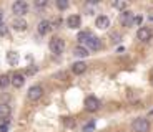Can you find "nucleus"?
I'll return each instance as SVG.
<instances>
[{"label":"nucleus","mask_w":153,"mask_h":132,"mask_svg":"<svg viewBox=\"0 0 153 132\" xmlns=\"http://www.w3.org/2000/svg\"><path fill=\"white\" fill-rule=\"evenodd\" d=\"M48 48L52 53H55V55H62L63 53V50H65V42L62 40V38H52L48 43Z\"/></svg>","instance_id":"f257e3e1"},{"label":"nucleus","mask_w":153,"mask_h":132,"mask_svg":"<svg viewBox=\"0 0 153 132\" xmlns=\"http://www.w3.org/2000/svg\"><path fill=\"white\" fill-rule=\"evenodd\" d=\"M131 129H133V132H148L150 131V122L146 121V119H143V117H138V119L133 121Z\"/></svg>","instance_id":"f03ea898"},{"label":"nucleus","mask_w":153,"mask_h":132,"mask_svg":"<svg viewBox=\"0 0 153 132\" xmlns=\"http://www.w3.org/2000/svg\"><path fill=\"white\" fill-rule=\"evenodd\" d=\"M12 12H13L17 17H23L28 12V4L23 2V0H19V2H15V4L12 5Z\"/></svg>","instance_id":"7ed1b4c3"},{"label":"nucleus","mask_w":153,"mask_h":132,"mask_svg":"<svg viewBox=\"0 0 153 132\" xmlns=\"http://www.w3.org/2000/svg\"><path fill=\"white\" fill-rule=\"evenodd\" d=\"M100 99H97L95 96H88L87 99H85V109L88 111V112H95V111L100 109Z\"/></svg>","instance_id":"20e7f679"},{"label":"nucleus","mask_w":153,"mask_h":132,"mask_svg":"<svg viewBox=\"0 0 153 132\" xmlns=\"http://www.w3.org/2000/svg\"><path fill=\"white\" fill-rule=\"evenodd\" d=\"M42 94H43L42 86H32L27 93V98L30 99V101H38V99L42 98Z\"/></svg>","instance_id":"39448f33"},{"label":"nucleus","mask_w":153,"mask_h":132,"mask_svg":"<svg viewBox=\"0 0 153 132\" xmlns=\"http://www.w3.org/2000/svg\"><path fill=\"white\" fill-rule=\"evenodd\" d=\"M152 30H150L148 26H142V28H138V31H137V36H138V40H142V42H148L150 38H152Z\"/></svg>","instance_id":"423d86ee"},{"label":"nucleus","mask_w":153,"mask_h":132,"mask_svg":"<svg viewBox=\"0 0 153 132\" xmlns=\"http://www.w3.org/2000/svg\"><path fill=\"white\" fill-rule=\"evenodd\" d=\"M12 28L17 31H23L27 28V22L22 18V17H15V18L12 20Z\"/></svg>","instance_id":"0eeeda50"},{"label":"nucleus","mask_w":153,"mask_h":132,"mask_svg":"<svg viewBox=\"0 0 153 132\" xmlns=\"http://www.w3.org/2000/svg\"><path fill=\"white\" fill-rule=\"evenodd\" d=\"M80 25H82V18L78 15H70L68 18H67V26L68 28H80Z\"/></svg>","instance_id":"6e6552de"},{"label":"nucleus","mask_w":153,"mask_h":132,"mask_svg":"<svg viewBox=\"0 0 153 132\" xmlns=\"http://www.w3.org/2000/svg\"><path fill=\"white\" fill-rule=\"evenodd\" d=\"M95 25H97V28H100V30H105V28H108V26H110V20H108V17L100 15V17H97Z\"/></svg>","instance_id":"1a4fd4ad"},{"label":"nucleus","mask_w":153,"mask_h":132,"mask_svg":"<svg viewBox=\"0 0 153 132\" xmlns=\"http://www.w3.org/2000/svg\"><path fill=\"white\" fill-rule=\"evenodd\" d=\"M133 20H135V15L131 13V12H123L122 15H120V22H122L125 26H130L131 23H133Z\"/></svg>","instance_id":"9d476101"},{"label":"nucleus","mask_w":153,"mask_h":132,"mask_svg":"<svg viewBox=\"0 0 153 132\" xmlns=\"http://www.w3.org/2000/svg\"><path fill=\"white\" fill-rule=\"evenodd\" d=\"M10 83L13 84L15 88H22L23 84H25V76H23V74H19V73H17V74H13V76H12Z\"/></svg>","instance_id":"9b49d317"},{"label":"nucleus","mask_w":153,"mask_h":132,"mask_svg":"<svg viewBox=\"0 0 153 132\" xmlns=\"http://www.w3.org/2000/svg\"><path fill=\"white\" fill-rule=\"evenodd\" d=\"M50 30H52V25H50L48 20H42V22L38 23V33L40 35H47Z\"/></svg>","instance_id":"f8f14e48"},{"label":"nucleus","mask_w":153,"mask_h":132,"mask_svg":"<svg viewBox=\"0 0 153 132\" xmlns=\"http://www.w3.org/2000/svg\"><path fill=\"white\" fill-rule=\"evenodd\" d=\"M87 46H88L90 50H95V51H97V50L102 48V42H100V38L92 36V38H90V40L87 42Z\"/></svg>","instance_id":"ddd939ff"},{"label":"nucleus","mask_w":153,"mask_h":132,"mask_svg":"<svg viewBox=\"0 0 153 132\" xmlns=\"http://www.w3.org/2000/svg\"><path fill=\"white\" fill-rule=\"evenodd\" d=\"M72 71L75 73V74H82V73L87 71V64H85L83 61H76V63L72 66Z\"/></svg>","instance_id":"4468645a"},{"label":"nucleus","mask_w":153,"mask_h":132,"mask_svg":"<svg viewBox=\"0 0 153 132\" xmlns=\"http://www.w3.org/2000/svg\"><path fill=\"white\" fill-rule=\"evenodd\" d=\"M73 55H75L76 58H87L90 53H88V50L85 48V46H75V50H73Z\"/></svg>","instance_id":"2eb2a0df"},{"label":"nucleus","mask_w":153,"mask_h":132,"mask_svg":"<svg viewBox=\"0 0 153 132\" xmlns=\"http://www.w3.org/2000/svg\"><path fill=\"white\" fill-rule=\"evenodd\" d=\"M10 112H12V109L8 104H0V119H8Z\"/></svg>","instance_id":"dca6fc26"},{"label":"nucleus","mask_w":153,"mask_h":132,"mask_svg":"<svg viewBox=\"0 0 153 132\" xmlns=\"http://www.w3.org/2000/svg\"><path fill=\"white\" fill-rule=\"evenodd\" d=\"M90 38H92V33H90V31H87V30H83V31H80V33H78V40H80L82 43H87Z\"/></svg>","instance_id":"f3484780"},{"label":"nucleus","mask_w":153,"mask_h":132,"mask_svg":"<svg viewBox=\"0 0 153 132\" xmlns=\"http://www.w3.org/2000/svg\"><path fill=\"white\" fill-rule=\"evenodd\" d=\"M62 121H63V125L67 129H75V119L73 117H63Z\"/></svg>","instance_id":"a211bd4d"},{"label":"nucleus","mask_w":153,"mask_h":132,"mask_svg":"<svg viewBox=\"0 0 153 132\" xmlns=\"http://www.w3.org/2000/svg\"><path fill=\"white\" fill-rule=\"evenodd\" d=\"M7 60H8V63H10V64H17V63H19V55L13 53V51H10L7 55Z\"/></svg>","instance_id":"6ab92c4d"},{"label":"nucleus","mask_w":153,"mask_h":132,"mask_svg":"<svg viewBox=\"0 0 153 132\" xmlns=\"http://www.w3.org/2000/svg\"><path fill=\"white\" fill-rule=\"evenodd\" d=\"M8 84H10V78H8L7 74H2V76H0V89L7 88Z\"/></svg>","instance_id":"aec40b11"},{"label":"nucleus","mask_w":153,"mask_h":132,"mask_svg":"<svg viewBox=\"0 0 153 132\" xmlns=\"http://www.w3.org/2000/svg\"><path fill=\"white\" fill-rule=\"evenodd\" d=\"M57 7L60 8V10L68 8V0H57Z\"/></svg>","instance_id":"412c9836"},{"label":"nucleus","mask_w":153,"mask_h":132,"mask_svg":"<svg viewBox=\"0 0 153 132\" xmlns=\"http://www.w3.org/2000/svg\"><path fill=\"white\" fill-rule=\"evenodd\" d=\"M113 7L115 8H118V10H123V8H126V2H113Z\"/></svg>","instance_id":"4be33fe9"},{"label":"nucleus","mask_w":153,"mask_h":132,"mask_svg":"<svg viewBox=\"0 0 153 132\" xmlns=\"http://www.w3.org/2000/svg\"><path fill=\"white\" fill-rule=\"evenodd\" d=\"M93 129H95V121H92L90 124L85 125V127H83V132H92Z\"/></svg>","instance_id":"5701e85b"},{"label":"nucleus","mask_w":153,"mask_h":132,"mask_svg":"<svg viewBox=\"0 0 153 132\" xmlns=\"http://www.w3.org/2000/svg\"><path fill=\"white\" fill-rule=\"evenodd\" d=\"M8 131V119H5L4 124H0V132H7Z\"/></svg>","instance_id":"b1692460"},{"label":"nucleus","mask_w":153,"mask_h":132,"mask_svg":"<svg viewBox=\"0 0 153 132\" xmlns=\"http://www.w3.org/2000/svg\"><path fill=\"white\" fill-rule=\"evenodd\" d=\"M35 5H37L38 8H40V7H45V5H47V0H42V2H40V0H37V2H35Z\"/></svg>","instance_id":"393cba45"},{"label":"nucleus","mask_w":153,"mask_h":132,"mask_svg":"<svg viewBox=\"0 0 153 132\" xmlns=\"http://www.w3.org/2000/svg\"><path fill=\"white\" fill-rule=\"evenodd\" d=\"M0 35H7V28L4 23H0Z\"/></svg>","instance_id":"a878e982"},{"label":"nucleus","mask_w":153,"mask_h":132,"mask_svg":"<svg viewBox=\"0 0 153 132\" xmlns=\"http://www.w3.org/2000/svg\"><path fill=\"white\" fill-rule=\"evenodd\" d=\"M133 23H137V25H140V23H142V17H137V18L133 20Z\"/></svg>","instance_id":"bb28decb"},{"label":"nucleus","mask_w":153,"mask_h":132,"mask_svg":"<svg viewBox=\"0 0 153 132\" xmlns=\"http://www.w3.org/2000/svg\"><path fill=\"white\" fill-rule=\"evenodd\" d=\"M2 20H4V12L0 10V23H2Z\"/></svg>","instance_id":"cd10ccee"},{"label":"nucleus","mask_w":153,"mask_h":132,"mask_svg":"<svg viewBox=\"0 0 153 132\" xmlns=\"http://www.w3.org/2000/svg\"><path fill=\"white\" fill-rule=\"evenodd\" d=\"M150 20H152V22H153V15H152V17H150Z\"/></svg>","instance_id":"c85d7f7f"}]
</instances>
